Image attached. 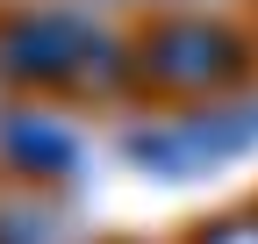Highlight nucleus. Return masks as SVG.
<instances>
[{"label":"nucleus","instance_id":"nucleus-1","mask_svg":"<svg viewBox=\"0 0 258 244\" xmlns=\"http://www.w3.org/2000/svg\"><path fill=\"white\" fill-rule=\"evenodd\" d=\"M244 72V43L230 36L222 22L208 15H179V22H158L144 36V79L151 86H179V94H201V86Z\"/></svg>","mask_w":258,"mask_h":244},{"label":"nucleus","instance_id":"nucleus-2","mask_svg":"<svg viewBox=\"0 0 258 244\" xmlns=\"http://www.w3.org/2000/svg\"><path fill=\"white\" fill-rule=\"evenodd\" d=\"M79 57H108V43L93 36V22L64 15V8H43V15H22L0 29V65L15 79H72Z\"/></svg>","mask_w":258,"mask_h":244},{"label":"nucleus","instance_id":"nucleus-3","mask_svg":"<svg viewBox=\"0 0 258 244\" xmlns=\"http://www.w3.org/2000/svg\"><path fill=\"white\" fill-rule=\"evenodd\" d=\"M0 151H15V158H29V165H72V137L43 130L36 115H15V122H0Z\"/></svg>","mask_w":258,"mask_h":244},{"label":"nucleus","instance_id":"nucleus-4","mask_svg":"<svg viewBox=\"0 0 258 244\" xmlns=\"http://www.w3.org/2000/svg\"><path fill=\"white\" fill-rule=\"evenodd\" d=\"M201 244H258V223H222V230H208Z\"/></svg>","mask_w":258,"mask_h":244}]
</instances>
